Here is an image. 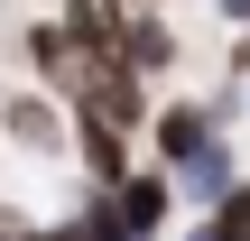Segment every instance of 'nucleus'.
Masks as SVG:
<instances>
[{"mask_svg":"<svg viewBox=\"0 0 250 241\" xmlns=\"http://www.w3.org/2000/svg\"><path fill=\"white\" fill-rule=\"evenodd\" d=\"M0 121H9L28 149H56V139H65V130H56V111H46L37 93H9V111H0Z\"/></svg>","mask_w":250,"mask_h":241,"instance_id":"obj_2","label":"nucleus"},{"mask_svg":"<svg viewBox=\"0 0 250 241\" xmlns=\"http://www.w3.org/2000/svg\"><path fill=\"white\" fill-rule=\"evenodd\" d=\"M121 214H130V232H158L167 223V176H130L121 186Z\"/></svg>","mask_w":250,"mask_h":241,"instance_id":"obj_3","label":"nucleus"},{"mask_svg":"<svg viewBox=\"0 0 250 241\" xmlns=\"http://www.w3.org/2000/svg\"><path fill=\"white\" fill-rule=\"evenodd\" d=\"M74 241H139V232H130V214L93 204V214H74Z\"/></svg>","mask_w":250,"mask_h":241,"instance_id":"obj_6","label":"nucleus"},{"mask_svg":"<svg viewBox=\"0 0 250 241\" xmlns=\"http://www.w3.org/2000/svg\"><path fill=\"white\" fill-rule=\"evenodd\" d=\"M158 149H167V158H204V121H195V111H167V121H158Z\"/></svg>","mask_w":250,"mask_h":241,"instance_id":"obj_5","label":"nucleus"},{"mask_svg":"<svg viewBox=\"0 0 250 241\" xmlns=\"http://www.w3.org/2000/svg\"><path fill=\"white\" fill-rule=\"evenodd\" d=\"M121 56H130V65L148 74V65H167L176 46H167V28H158V19H130V37H121Z\"/></svg>","mask_w":250,"mask_h":241,"instance_id":"obj_4","label":"nucleus"},{"mask_svg":"<svg viewBox=\"0 0 250 241\" xmlns=\"http://www.w3.org/2000/svg\"><path fill=\"white\" fill-rule=\"evenodd\" d=\"M241 241H250V232H241Z\"/></svg>","mask_w":250,"mask_h":241,"instance_id":"obj_7","label":"nucleus"},{"mask_svg":"<svg viewBox=\"0 0 250 241\" xmlns=\"http://www.w3.org/2000/svg\"><path fill=\"white\" fill-rule=\"evenodd\" d=\"M65 28H74V46H93V56H121V37H130V9H121V0H65Z\"/></svg>","mask_w":250,"mask_h":241,"instance_id":"obj_1","label":"nucleus"}]
</instances>
